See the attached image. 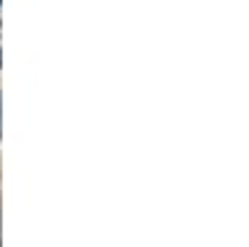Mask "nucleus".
<instances>
[{"label": "nucleus", "instance_id": "1", "mask_svg": "<svg viewBox=\"0 0 249 247\" xmlns=\"http://www.w3.org/2000/svg\"><path fill=\"white\" fill-rule=\"evenodd\" d=\"M0 65H3V50H0Z\"/></svg>", "mask_w": 249, "mask_h": 247}]
</instances>
